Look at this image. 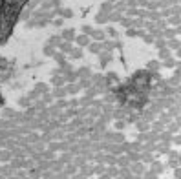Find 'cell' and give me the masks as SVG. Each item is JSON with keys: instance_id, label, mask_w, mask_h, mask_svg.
Wrapping results in <instances>:
<instances>
[{"instance_id": "cell-1", "label": "cell", "mask_w": 181, "mask_h": 179, "mask_svg": "<svg viewBox=\"0 0 181 179\" xmlns=\"http://www.w3.org/2000/svg\"><path fill=\"white\" fill-rule=\"evenodd\" d=\"M53 84H55V86H62V84H64V77H53V81H51Z\"/></svg>"}, {"instance_id": "cell-2", "label": "cell", "mask_w": 181, "mask_h": 179, "mask_svg": "<svg viewBox=\"0 0 181 179\" xmlns=\"http://www.w3.org/2000/svg\"><path fill=\"white\" fill-rule=\"evenodd\" d=\"M174 177H176V179H181V166L174 168Z\"/></svg>"}, {"instance_id": "cell-3", "label": "cell", "mask_w": 181, "mask_h": 179, "mask_svg": "<svg viewBox=\"0 0 181 179\" xmlns=\"http://www.w3.org/2000/svg\"><path fill=\"white\" fill-rule=\"evenodd\" d=\"M79 44H80V46H84V44H88V38H86V37H79Z\"/></svg>"}, {"instance_id": "cell-4", "label": "cell", "mask_w": 181, "mask_h": 179, "mask_svg": "<svg viewBox=\"0 0 181 179\" xmlns=\"http://www.w3.org/2000/svg\"><path fill=\"white\" fill-rule=\"evenodd\" d=\"M170 166H172V168H178V166H179L178 159H172V161H170Z\"/></svg>"}, {"instance_id": "cell-5", "label": "cell", "mask_w": 181, "mask_h": 179, "mask_svg": "<svg viewBox=\"0 0 181 179\" xmlns=\"http://www.w3.org/2000/svg\"><path fill=\"white\" fill-rule=\"evenodd\" d=\"M80 55H82L80 51H73V53H72V57H73V59H80Z\"/></svg>"}, {"instance_id": "cell-6", "label": "cell", "mask_w": 181, "mask_h": 179, "mask_svg": "<svg viewBox=\"0 0 181 179\" xmlns=\"http://www.w3.org/2000/svg\"><path fill=\"white\" fill-rule=\"evenodd\" d=\"M150 68H155V69H157V68H159V62H150Z\"/></svg>"}, {"instance_id": "cell-7", "label": "cell", "mask_w": 181, "mask_h": 179, "mask_svg": "<svg viewBox=\"0 0 181 179\" xmlns=\"http://www.w3.org/2000/svg\"><path fill=\"white\" fill-rule=\"evenodd\" d=\"M92 51H93V53H97V51H99V46H95V44H93V46H92Z\"/></svg>"}]
</instances>
